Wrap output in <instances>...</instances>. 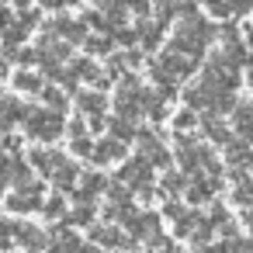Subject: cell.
Returning a JSON list of instances; mask_svg holds the SVG:
<instances>
[{
	"label": "cell",
	"instance_id": "4",
	"mask_svg": "<svg viewBox=\"0 0 253 253\" xmlns=\"http://www.w3.org/2000/svg\"><path fill=\"white\" fill-rule=\"evenodd\" d=\"M236 128L246 132V135H253V104H243L236 111Z\"/></svg>",
	"mask_w": 253,
	"mask_h": 253
},
{
	"label": "cell",
	"instance_id": "3",
	"mask_svg": "<svg viewBox=\"0 0 253 253\" xmlns=\"http://www.w3.org/2000/svg\"><path fill=\"white\" fill-rule=\"evenodd\" d=\"M11 208H18V211L39 208V191H21V194H14V198H11Z\"/></svg>",
	"mask_w": 253,
	"mask_h": 253
},
{
	"label": "cell",
	"instance_id": "6",
	"mask_svg": "<svg viewBox=\"0 0 253 253\" xmlns=\"http://www.w3.org/2000/svg\"><path fill=\"white\" fill-rule=\"evenodd\" d=\"M80 108H87V111H101V108H104V97H97V94L80 97Z\"/></svg>",
	"mask_w": 253,
	"mask_h": 253
},
{
	"label": "cell",
	"instance_id": "5",
	"mask_svg": "<svg viewBox=\"0 0 253 253\" xmlns=\"http://www.w3.org/2000/svg\"><path fill=\"white\" fill-rule=\"evenodd\" d=\"M97 149H101V153H94V160H101V163H108V160H118V156H122V142H101Z\"/></svg>",
	"mask_w": 253,
	"mask_h": 253
},
{
	"label": "cell",
	"instance_id": "2",
	"mask_svg": "<svg viewBox=\"0 0 253 253\" xmlns=\"http://www.w3.org/2000/svg\"><path fill=\"white\" fill-rule=\"evenodd\" d=\"M59 128H63V122L56 111H28L25 115V132L32 139H56Z\"/></svg>",
	"mask_w": 253,
	"mask_h": 253
},
{
	"label": "cell",
	"instance_id": "1",
	"mask_svg": "<svg viewBox=\"0 0 253 253\" xmlns=\"http://www.w3.org/2000/svg\"><path fill=\"white\" fill-rule=\"evenodd\" d=\"M205 42H211V28L205 25V21H184V28L177 32V39H173V49L177 52H198Z\"/></svg>",
	"mask_w": 253,
	"mask_h": 253
}]
</instances>
